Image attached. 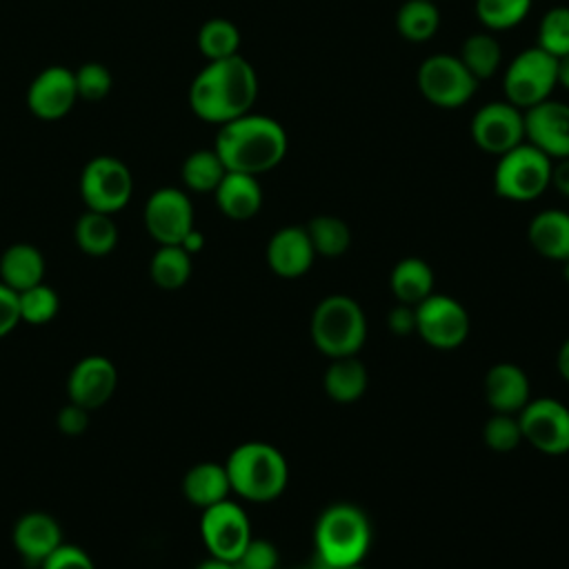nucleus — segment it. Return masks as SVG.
Returning a JSON list of instances; mask_svg holds the SVG:
<instances>
[{
  "instance_id": "f257e3e1",
  "label": "nucleus",
  "mask_w": 569,
  "mask_h": 569,
  "mask_svg": "<svg viewBox=\"0 0 569 569\" xmlns=\"http://www.w3.org/2000/svg\"><path fill=\"white\" fill-rule=\"evenodd\" d=\"M258 98V76L238 53L224 60H211L189 87L191 111L213 124H224L251 111Z\"/></svg>"
},
{
  "instance_id": "f03ea898",
  "label": "nucleus",
  "mask_w": 569,
  "mask_h": 569,
  "mask_svg": "<svg viewBox=\"0 0 569 569\" xmlns=\"http://www.w3.org/2000/svg\"><path fill=\"white\" fill-rule=\"evenodd\" d=\"M213 151L227 171L258 178L282 162L287 153V131L278 120L249 111L220 124Z\"/></svg>"
},
{
  "instance_id": "7ed1b4c3",
  "label": "nucleus",
  "mask_w": 569,
  "mask_h": 569,
  "mask_svg": "<svg viewBox=\"0 0 569 569\" xmlns=\"http://www.w3.org/2000/svg\"><path fill=\"white\" fill-rule=\"evenodd\" d=\"M231 491L251 502L278 498L289 480L284 456L269 442H242L224 462Z\"/></svg>"
},
{
  "instance_id": "20e7f679",
  "label": "nucleus",
  "mask_w": 569,
  "mask_h": 569,
  "mask_svg": "<svg viewBox=\"0 0 569 569\" xmlns=\"http://www.w3.org/2000/svg\"><path fill=\"white\" fill-rule=\"evenodd\" d=\"M316 551L320 567L358 565L369 551L371 527L356 505H331L316 522Z\"/></svg>"
},
{
  "instance_id": "39448f33",
  "label": "nucleus",
  "mask_w": 569,
  "mask_h": 569,
  "mask_svg": "<svg viewBox=\"0 0 569 569\" xmlns=\"http://www.w3.org/2000/svg\"><path fill=\"white\" fill-rule=\"evenodd\" d=\"M367 338V318L360 305L342 293L327 296L311 313V340L320 353L356 356Z\"/></svg>"
},
{
  "instance_id": "423d86ee",
  "label": "nucleus",
  "mask_w": 569,
  "mask_h": 569,
  "mask_svg": "<svg viewBox=\"0 0 569 569\" xmlns=\"http://www.w3.org/2000/svg\"><path fill=\"white\" fill-rule=\"evenodd\" d=\"M551 158L527 140L498 156L493 189L511 202H529L542 196L551 180Z\"/></svg>"
},
{
  "instance_id": "0eeeda50",
  "label": "nucleus",
  "mask_w": 569,
  "mask_h": 569,
  "mask_svg": "<svg viewBox=\"0 0 569 569\" xmlns=\"http://www.w3.org/2000/svg\"><path fill=\"white\" fill-rule=\"evenodd\" d=\"M556 62L558 60L538 44L520 51L509 62L502 78L507 102L525 111L542 100H549L551 91L558 87Z\"/></svg>"
},
{
  "instance_id": "6e6552de",
  "label": "nucleus",
  "mask_w": 569,
  "mask_h": 569,
  "mask_svg": "<svg viewBox=\"0 0 569 569\" xmlns=\"http://www.w3.org/2000/svg\"><path fill=\"white\" fill-rule=\"evenodd\" d=\"M418 91L427 102L440 109L462 107L478 87V80L465 69L458 56L436 53L418 67Z\"/></svg>"
},
{
  "instance_id": "1a4fd4ad",
  "label": "nucleus",
  "mask_w": 569,
  "mask_h": 569,
  "mask_svg": "<svg viewBox=\"0 0 569 569\" xmlns=\"http://www.w3.org/2000/svg\"><path fill=\"white\" fill-rule=\"evenodd\" d=\"M133 193L129 167L113 156L91 158L80 173V196L87 209L100 213L120 211Z\"/></svg>"
},
{
  "instance_id": "9d476101",
  "label": "nucleus",
  "mask_w": 569,
  "mask_h": 569,
  "mask_svg": "<svg viewBox=\"0 0 569 569\" xmlns=\"http://www.w3.org/2000/svg\"><path fill=\"white\" fill-rule=\"evenodd\" d=\"M469 329L467 309L445 293H431L416 305V333L433 349H458L467 340Z\"/></svg>"
},
{
  "instance_id": "9b49d317",
  "label": "nucleus",
  "mask_w": 569,
  "mask_h": 569,
  "mask_svg": "<svg viewBox=\"0 0 569 569\" xmlns=\"http://www.w3.org/2000/svg\"><path fill=\"white\" fill-rule=\"evenodd\" d=\"M200 538L211 558L233 562L251 540L247 511L229 498L202 509Z\"/></svg>"
},
{
  "instance_id": "f8f14e48",
  "label": "nucleus",
  "mask_w": 569,
  "mask_h": 569,
  "mask_svg": "<svg viewBox=\"0 0 569 569\" xmlns=\"http://www.w3.org/2000/svg\"><path fill=\"white\" fill-rule=\"evenodd\" d=\"M522 440L547 456L569 451V409L556 398L529 400L518 411Z\"/></svg>"
},
{
  "instance_id": "ddd939ff",
  "label": "nucleus",
  "mask_w": 569,
  "mask_h": 569,
  "mask_svg": "<svg viewBox=\"0 0 569 569\" xmlns=\"http://www.w3.org/2000/svg\"><path fill=\"white\" fill-rule=\"evenodd\" d=\"M471 138L487 153L502 156L525 142L522 109L507 100L482 104L471 118Z\"/></svg>"
},
{
  "instance_id": "4468645a",
  "label": "nucleus",
  "mask_w": 569,
  "mask_h": 569,
  "mask_svg": "<svg viewBox=\"0 0 569 569\" xmlns=\"http://www.w3.org/2000/svg\"><path fill=\"white\" fill-rule=\"evenodd\" d=\"M144 227L158 244H180L193 229V207L176 187L156 189L144 204Z\"/></svg>"
},
{
  "instance_id": "2eb2a0df",
  "label": "nucleus",
  "mask_w": 569,
  "mask_h": 569,
  "mask_svg": "<svg viewBox=\"0 0 569 569\" xmlns=\"http://www.w3.org/2000/svg\"><path fill=\"white\" fill-rule=\"evenodd\" d=\"M525 140L551 160L569 158V104L542 100L522 111Z\"/></svg>"
},
{
  "instance_id": "dca6fc26",
  "label": "nucleus",
  "mask_w": 569,
  "mask_h": 569,
  "mask_svg": "<svg viewBox=\"0 0 569 569\" xmlns=\"http://www.w3.org/2000/svg\"><path fill=\"white\" fill-rule=\"evenodd\" d=\"M78 100L73 71L67 67H47L40 71L27 91V107L42 120H58L71 111Z\"/></svg>"
},
{
  "instance_id": "f3484780",
  "label": "nucleus",
  "mask_w": 569,
  "mask_h": 569,
  "mask_svg": "<svg viewBox=\"0 0 569 569\" xmlns=\"http://www.w3.org/2000/svg\"><path fill=\"white\" fill-rule=\"evenodd\" d=\"M118 371L104 356H84L73 365L67 378V396L71 402L89 411L107 405L116 391Z\"/></svg>"
},
{
  "instance_id": "a211bd4d",
  "label": "nucleus",
  "mask_w": 569,
  "mask_h": 569,
  "mask_svg": "<svg viewBox=\"0 0 569 569\" xmlns=\"http://www.w3.org/2000/svg\"><path fill=\"white\" fill-rule=\"evenodd\" d=\"M316 260V251L305 227H282L267 242V264L280 278L305 276Z\"/></svg>"
},
{
  "instance_id": "6ab92c4d",
  "label": "nucleus",
  "mask_w": 569,
  "mask_h": 569,
  "mask_svg": "<svg viewBox=\"0 0 569 569\" xmlns=\"http://www.w3.org/2000/svg\"><path fill=\"white\" fill-rule=\"evenodd\" d=\"M11 540L24 560L40 565L62 545V529L53 516L44 511H29L16 520Z\"/></svg>"
},
{
  "instance_id": "aec40b11",
  "label": "nucleus",
  "mask_w": 569,
  "mask_h": 569,
  "mask_svg": "<svg viewBox=\"0 0 569 569\" xmlns=\"http://www.w3.org/2000/svg\"><path fill=\"white\" fill-rule=\"evenodd\" d=\"M485 398L493 413H518L529 398V378L513 362H498L485 376Z\"/></svg>"
},
{
  "instance_id": "412c9836",
  "label": "nucleus",
  "mask_w": 569,
  "mask_h": 569,
  "mask_svg": "<svg viewBox=\"0 0 569 569\" xmlns=\"http://www.w3.org/2000/svg\"><path fill=\"white\" fill-rule=\"evenodd\" d=\"M218 209L231 220H249L262 207V187L256 176L227 171L213 191Z\"/></svg>"
},
{
  "instance_id": "4be33fe9",
  "label": "nucleus",
  "mask_w": 569,
  "mask_h": 569,
  "mask_svg": "<svg viewBox=\"0 0 569 569\" xmlns=\"http://www.w3.org/2000/svg\"><path fill=\"white\" fill-rule=\"evenodd\" d=\"M529 242L547 260H569V213L560 209H545L536 213L527 229Z\"/></svg>"
},
{
  "instance_id": "5701e85b",
  "label": "nucleus",
  "mask_w": 569,
  "mask_h": 569,
  "mask_svg": "<svg viewBox=\"0 0 569 569\" xmlns=\"http://www.w3.org/2000/svg\"><path fill=\"white\" fill-rule=\"evenodd\" d=\"M44 278V258L38 247L29 242H16L0 256V282L16 293L40 284Z\"/></svg>"
},
{
  "instance_id": "b1692460",
  "label": "nucleus",
  "mask_w": 569,
  "mask_h": 569,
  "mask_svg": "<svg viewBox=\"0 0 569 569\" xmlns=\"http://www.w3.org/2000/svg\"><path fill=\"white\" fill-rule=\"evenodd\" d=\"M231 491L224 465L198 462L182 478L184 498L200 509H207L220 500H227Z\"/></svg>"
},
{
  "instance_id": "393cba45",
  "label": "nucleus",
  "mask_w": 569,
  "mask_h": 569,
  "mask_svg": "<svg viewBox=\"0 0 569 569\" xmlns=\"http://www.w3.org/2000/svg\"><path fill=\"white\" fill-rule=\"evenodd\" d=\"M322 385L331 400L340 405H349V402H356L367 391L369 373H367V367L356 356L333 358L325 371Z\"/></svg>"
},
{
  "instance_id": "a878e982",
  "label": "nucleus",
  "mask_w": 569,
  "mask_h": 569,
  "mask_svg": "<svg viewBox=\"0 0 569 569\" xmlns=\"http://www.w3.org/2000/svg\"><path fill=\"white\" fill-rule=\"evenodd\" d=\"M391 291L402 305H420L433 293V269L422 258H402L391 269Z\"/></svg>"
},
{
  "instance_id": "bb28decb",
  "label": "nucleus",
  "mask_w": 569,
  "mask_h": 569,
  "mask_svg": "<svg viewBox=\"0 0 569 569\" xmlns=\"http://www.w3.org/2000/svg\"><path fill=\"white\" fill-rule=\"evenodd\" d=\"M76 242L87 256H107L118 242V227L109 213L87 209L76 222Z\"/></svg>"
},
{
  "instance_id": "cd10ccee",
  "label": "nucleus",
  "mask_w": 569,
  "mask_h": 569,
  "mask_svg": "<svg viewBox=\"0 0 569 569\" xmlns=\"http://www.w3.org/2000/svg\"><path fill=\"white\" fill-rule=\"evenodd\" d=\"M440 27V11L433 0H407L396 13V29L409 42H427Z\"/></svg>"
},
{
  "instance_id": "c85d7f7f",
  "label": "nucleus",
  "mask_w": 569,
  "mask_h": 569,
  "mask_svg": "<svg viewBox=\"0 0 569 569\" xmlns=\"http://www.w3.org/2000/svg\"><path fill=\"white\" fill-rule=\"evenodd\" d=\"M460 62L465 69L480 82L491 78L502 62V49L500 42L491 33H471L465 38L460 47Z\"/></svg>"
},
{
  "instance_id": "c756f323",
  "label": "nucleus",
  "mask_w": 569,
  "mask_h": 569,
  "mask_svg": "<svg viewBox=\"0 0 569 569\" xmlns=\"http://www.w3.org/2000/svg\"><path fill=\"white\" fill-rule=\"evenodd\" d=\"M149 276L160 289H180L191 276V256L180 244H160L149 262Z\"/></svg>"
},
{
  "instance_id": "7c9ffc66",
  "label": "nucleus",
  "mask_w": 569,
  "mask_h": 569,
  "mask_svg": "<svg viewBox=\"0 0 569 569\" xmlns=\"http://www.w3.org/2000/svg\"><path fill=\"white\" fill-rule=\"evenodd\" d=\"M307 236L311 240V247L316 251V256H325V258H338L342 256L349 244H351V229L345 220L322 213L309 220V224L305 227Z\"/></svg>"
},
{
  "instance_id": "2f4dec72",
  "label": "nucleus",
  "mask_w": 569,
  "mask_h": 569,
  "mask_svg": "<svg viewBox=\"0 0 569 569\" xmlns=\"http://www.w3.org/2000/svg\"><path fill=\"white\" fill-rule=\"evenodd\" d=\"M227 169L213 149H198L182 162V182L198 193L216 191Z\"/></svg>"
},
{
  "instance_id": "473e14b6",
  "label": "nucleus",
  "mask_w": 569,
  "mask_h": 569,
  "mask_svg": "<svg viewBox=\"0 0 569 569\" xmlns=\"http://www.w3.org/2000/svg\"><path fill=\"white\" fill-rule=\"evenodd\" d=\"M198 49L209 62L238 56L240 31L224 18H211L198 31Z\"/></svg>"
},
{
  "instance_id": "72a5a7b5",
  "label": "nucleus",
  "mask_w": 569,
  "mask_h": 569,
  "mask_svg": "<svg viewBox=\"0 0 569 569\" xmlns=\"http://www.w3.org/2000/svg\"><path fill=\"white\" fill-rule=\"evenodd\" d=\"M533 0H476V16L489 31L516 27L529 13Z\"/></svg>"
},
{
  "instance_id": "f704fd0d",
  "label": "nucleus",
  "mask_w": 569,
  "mask_h": 569,
  "mask_svg": "<svg viewBox=\"0 0 569 569\" xmlns=\"http://www.w3.org/2000/svg\"><path fill=\"white\" fill-rule=\"evenodd\" d=\"M18 307H20V320L29 325H47L56 318L60 309V300L56 289L40 282L18 293Z\"/></svg>"
},
{
  "instance_id": "c9c22d12",
  "label": "nucleus",
  "mask_w": 569,
  "mask_h": 569,
  "mask_svg": "<svg viewBox=\"0 0 569 569\" xmlns=\"http://www.w3.org/2000/svg\"><path fill=\"white\" fill-rule=\"evenodd\" d=\"M538 47L553 58L569 53V7H553L542 16Z\"/></svg>"
},
{
  "instance_id": "e433bc0d",
  "label": "nucleus",
  "mask_w": 569,
  "mask_h": 569,
  "mask_svg": "<svg viewBox=\"0 0 569 569\" xmlns=\"http://www.w3.org/2000/svg\"><path fill=\"white\" fill-rule=\"evenodd\" d=\"M482 440L498 453L513 451L522 442L518 413H493L482 427Z\"/></svg>"
},
{
  "instance_id": "4c0bfd02",
  "label": "nucleus",
  "mask_w": 569,
  "mask_h": 569,
  "mask_svg": "<svg viewBox=\"0 0 569 569\" xmlns=\"http://www.w3.org/2000/svg\"><path fill=\"white\" fill-rule=\"evenodd\" d=\"M78 98L84 100H102L111 91V73L100 62H87L78 71H73Z\"/></svg>"
},
{
  "instance_id": "58836bf2",
  "label": "nucleus",
  "mask_w": 569,
  "mask_h": 569,
  "mask_svg": "<svg viewBox=\"0 0 569 569\" xmlns=\"http://www.w3.org/2000/svg\"><path fill=\"white\" fill-rule=\"evenodd\" d=\"M236 569H278V549L262 538H251L244 551L233 560Z\"/></svg>"
},
{
  "instance_id": "ea45409f",
  "label": "nucleus",
  "mask_w": 569,
  "mask_h": 569,
  "mask_svg": "<svg viewBox=\"0 0 569 569\" xmlns=\"http://www.w3.org/2000/svg\"><path fill=\"white\" fill-rule=\"evenodd\" d=\"M40 569H96V565L82 547L62 542L40 562Z\"/></svg>"
},
{
  "instance_id": "a19ab883",
  "label": "nucleus",
  "mask_w": 569,
  "mask_h": 569,
  "mask_svg": "<svg viewBox=\"0 0 569 569\" xmlns=\"http://www.w3.org/2000/svg\"><path fill=\"white\" fill-rule=\"evenodd\" d=\"M58 429L64 433V436H80L87 431L89 427V409L78 405V402H67L60 411H58Z\"/></svg>"
},
{
  "instance_id": "79ce46f5",
  "label": "nucleus",
  "mask_w": 569,
  "mask_h": 569,
  "mask_svg": "<svg viewBox=\"0 0 569 569\" xmlns=\"http://www.w3.org/2000/svg\"><path fill=\"white\" fill-rule=\"evenodd\" d=\"M20 320V307H18V293L9 289L4 282H0V338L9 336Z\"/></svg>"
},
{
  "instance_id": "37998d69",
  "label": "nucleus",
  "mask_w": 569,
  "mask_h": 569,
  "mask_svg": "<svg viewBox=\"0 0 569 569\" xmlns=\"http://www.w3.org/2000/svg\"><path fill=\"white\" fill-rule=\"evenodd\" d=\"M387 322H389V329H391L396 336L416 333V307L398 302V305L389 311Z\"/></svg>"
},
{
  "instance_id": "c03bdc74",
  "label": "nucleus",
  "mask_w": 569,
  "mask_h": 569,
  "mask_svg": "<svg viewBox=\"0 0 569 569\" xmlns=\"http://www.w3.org/2000/svg\"><path fill=\"white\" fill-rule=\"evenodd\" d=\"M549 187L569 198V158H560L556 164H551Z\"/></svg>"
},
{
  "instance_id": "a18cd8bd",
  "label": "nucleus",
  "mask_w": 569,
  "mask_h": 569,
  "mask_svg": "<svg viewBox=\"0 0 569 569\" xmlns=\"http://www.w3.org/2000/svg\"><path fill=\"white\" fill-rule=\"evenodd\" d=\"M202 244H204V236L193 227L184 238H182V242H180V247L189 253V256H193V253H198L200 249H202Z\"/></svg>"
},
{
  "instance_id": "49530a36",
  "label": "nucleus",
  "mask_w": 569,
  "mask_h": 569,
  "mask_svg": "<svg viewBox=\"0 0 569 569\" xmlns=\"http://www.w3.org/2000/svg\"><path fill=\"white\" fill-rule=\"evenodd\" d=\"M556 367H558V373L569 382V338H567V340L560 345V349H558Z\"/></svg>"
},
{
  "instance_id": "de8ad7c7",
  "label": "nucleus",
  "mask_w": 569,
  "mask_h": 569,
  "mask_svg": "<svg viewBox=\"0 0 569 569\" xmlns=\"http://www.w3.org/2000/svg\"><path fill=\"white\" fill-rule=\"evenodd\" d=\"M556 60H558V62H556V78H558V84L569 91V53H565V56H560V58H556Z\"/></svg>"
},
{
  "instance_id": "09e8293b",
  "label": "nucleus",
  "mask_w": 569,
  "mask_h": 569,
  "mask_svg": "<svg viewBox=\"0 0 569 569\" xmlns=\"http://www.w3.org/2000/svg\"><path fill=\"white\" fill-rule=\"evenodd\" d=\"M196 569H236L233 567V562H229V560H220V558H207V560H202Z\"/></svg>"
},
{
  "instance_id": "8fccbe9b",
  "label": "nucleus",
  "mask_w": 569,
  "mask_h": 569,
  "mask_svg": "<svg viewBox=\"0 0 569 569\" xmlns=\"http://www.w3.org/2000/svg\"><path fill=\"white\" fill-rule=\"evenodd\" d=\"M325 569H365V567L358 562V565H347V567H325Z\"/></svg>"
},
{
  "instance_id": "3c124183",
  "label": "nucleus",
  "mask_w": 569,
  "mask_h": 569,
  "mask_svg": "<svg viewBox=\"0 0 569 569\" xmlns=\"http://www.w3.org/2000/svg\"><path fill=\"white\" fill-rule=\"evenodd\" d=\"M562 273H565V280L569 282V260H565V262H562Z\"/></svg>"
},
{
  "instance_id": "603ef678",
  "label": "nucleus",
  "mask_w": 569,
  "mask_h": 569,
  "mask_svg": "<svg viewBox=\"0 0 569 569\" xmlns=\"http://www.w3.org/2000/svg\"><path fill=\"white\" fill-rule=\"evenodd\" d=\"M313 569H325V567H313Z\"/></svg>"
}]
</instances>
